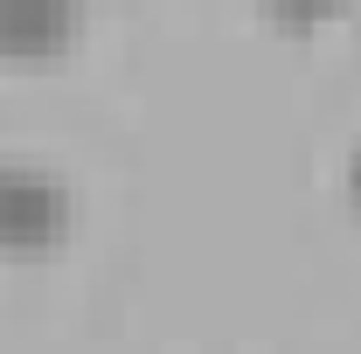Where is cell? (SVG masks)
I'll list each match as a JSON object with an SVG mask.
<instances>
[{"label": "cell", "instance_id": "cell-1", "mask_svg": "<svg viewBox=\"0 0 361 354\" xmlns=\"http://www.w3.org/2000/svg\"><path fill=\"white\" fill-rule=\"evenodd\" d=\"M77 229L70 181L42 160H0V250H49Z\"/></svg>", "mask_w": 361, "mask_h": 354}, {"label": "cell", "instance_id": "cell-2", "mask_svg": "<svg viewBox=\"0 0 361 354\" xmlns=\"http://www.w3.org/2000/svg\"><path fill=\"white\" fill-rule=\"evenodd\" d=\"M84 28V7L77 0H0V49L28 56V49H49L63 35Z\"/></svg>", "mask_w": 361, "mask_h": 354}, {"label": "cell", "instance_id": "cell-3", "mask_svg": "<svg viewBox=\"0 0 361 354\" xmlns=\"http://www.w3.org/2000/svg\"><path fill=\"white\" fill-rule=\"evenodd\" d=\"M348 195H355V202H361V139H355V146H348Z\"/></svg>", "mask_w": 361, "mask_h": 354}]
</instances>
